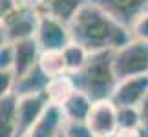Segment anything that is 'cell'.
I'll list each match as a JSON object with an SVG mask.
<instances>
[{
  "label": "cell",
  "instance_id": "6da1fadb",
  "mask_svg": "<svg viewBox=\"0 0 148 137\" xmlns=\"http://www.w3.org/2000/svg\"><path fill=\"white\" fill-rule=\"evenodd\" d=\"M71 40L84 46L90 53L115 51L132 40L128 27L113 20L102 9L88 2L70 22Z\"/></svg>",
  "mask_w": 148,
  "mask_h": 137
},
{
  "label": "cell",
  "instance_id": "7a4b0ae2",
  "mask_svg": "<svg viewBox=\"0 0 148 137\" xmlns=\"http://www.w3.org/2000/svg\"><path fill=\"white\" fill-rule=\"evenodd\" d=\"M71 77L75 81L77 90L86 93L93 102L110 101L119 84V79L113 70L112 51L92 53L86 66Z\"/></svg>",
  "mask_w": 148,
  "mask_h": 137
},
{
  "label": "cell",
  "instance_id": "3957f363",
  "mask_svg": "<svg viewBox=\"0 0 148 137\" xmlns=\"http://www.w3.org/2000/svg\"><path fill=\"white\" fill-rule=\"evenodd\" d=\"M113 70L119 81L130 77L148 75V44L141 40H130L119 49L112 51Z\"/></svg>",
  "mask_w": 148,
  "mask_h": 137
},
{
  "label": "cell",
  "instance_id": "277c9868",
  "mask_svg": "<svg viewBox=\"0 0 148 137\" xmlns=\"http://www.w3.org/2000/svg\"><path fill=\"white\" fill-rule=\"evenodd\" d=\"M38 20H40V11L37 9V5L18 0L4 16L2 26L8 33L9 42H18L26 38H35Z\"/></svg>",
  "mask_w": 148,
  "mask_h": 137
},
{
  "label": "cell",
  "instance_id": "5b68a950",
  "mask_svg": "<svg viewBox=\"0 0 148 137\" xmlns=\"http://www.w3.org/2000/svg\"><path fill=\"white\" fill-rule=\"evenodd\" d=\"M35 40L42 51H62L71 42L70 26L48 15H40Z\"/></svg>",
  "mask_w": 148,
  "mask_h": 137
},
{
  "label": "cell",
  "instance_id": "8992f818",
  "mask_svg": "<svg viewBox=\"0 0 148 137\" xmlns=\"http://www.w3.org/2000/svg\"><path fill=\"white\" fill-rule=\"evenodd\" d=\"M90 2L128 29L141 15L148 11V0H90Z\"/></svg>",
  "mask_w": 148,
  "mask_h": 137
},
{
  "label": "cell",
  "instance_id": "52a82bcc",
  "mask_svg": "<svg viewBox=\"0 0 148 137\" xmlns=\"http://www.w3.org/2000/svg\"><path fill=\"white\" fill-rule=\"evenodd\" d=\"M48 106L49 104L44 95L16 99V137H26L29 134Z\"/></svg>",
  "mask_w": 148,
  "mask_h": 137
},
{
  "label": "cell",
  "instance_id": "ba28073f",
  "mask_svg": "<svg viewBox=\"0 0 148 137\" xmlns=\"http://www.w3.org/2000/svg\"><path fill=\"white\" fill-rule=\"evenodd\" d=\"M86 124L90 126L95 137H113L119 132L117 106L112 101L93 102Z\"/></svg>",
  "mask_w": 148,
  "mask_h": 137
},
{
  "label": "cell",
  "instance_id": "9c48e42d",
  "mask_svg": "<svg viewBox=\"0 0 148 137\" xmlns=\"http://www.w3.org/2000/svg\"><path fill=\"white\" fill-rule=\"evenodd\" d=\"M148 97V75L143 77H130L119 81L115 91L112 95V102L117 108H137Z\"/></svg>",
  "mask_w": 148,
  "mask_h": 137
},
{
  "label": "cell",
  "instance_id": "30bf717a",
  "mask_svg": "<svg viewBox=\"0 0 148 137\" xmlns=\"http://www.w3.org/2000/svg\"><path fill=\"white\" fill-rule=\"evenodd\" d=\"M13 53H15V64H13V73L15 79L26 75L33 68L38 66V59H40V46L35 38H26V40L13 42Z\"/></svg>",
  "mask_w": 148,
  "mask_h": 137
},
{
  "label": "cell",
  "instance_id": "8fae6325",
  "mask_svg": "<svg viewBox=\"0 0 148 137\" xmlns=\"http://www.w3.org/2000/svg\"><path fill=\"white\" fill-rule=\"evenodd\" d=\"M88 2L90 0H38L37 9L40 11V15L53 16L70 26V22Z\"/></svg>",
  "mask_w": 148,
  "mask_h": 137
},
{
  "label": "cell",
  "instance_id": "7c38bea8",
  "mask_svg": "<svg viewBox=\"0 0 148 137\" xmlns=\"http://www.w3.org/2000/svg\"><path fill=\"white\" fill-rule=\"evenodd\" d=\"M77 91L75 81L71 75H60V77H53L48 81V86L44 90V97H46L48 104L55 106V108H62L68 102V99Z\"/></svg>",
  "mask_w": 148,
  "mask_h": 137
},
{
  "label": "cell",
  "instance_id": "4fadbf2b",
  "mask_svg": "<svg viewBox=\"0 0 148 137\" xmlns=\"http://www.w3.org/2000/svg\"><path fill=\"white\" fill-rule=\"evenodd\" d=\"M49 79L42 73L40 68H33L31 71H27L26 75L16 77L15 79V88H13V95L16 99L22 97H35V95H44V90L48 86Z\"/></svg>",
  "mask_w": 148,
  "mask_h": 137
},
{
  "label": "cell",
  "instance_id": "5bb4252c",
  "mask_svg": "<svg viewBox=\"0 0 148 137\" xmlns=\"http://www.w3.org/2000/svg\"><path fill=\"white\" fill-rule=\"evenodd\" d=\"M66 119L62 115L60 108L48 106L44 115L38 119V123L33 126V130L26 137H57L62 130H64Z\"/></svg>",
  "mask_w": 148,
  "mask_h": 137
},
{
  "label": "cell",
  "instance_id": "9a60e30c",
  "mask_svg": "<svg viewBox=\"0 0 148 137\" xmlns=\"http://www.w3.org/2000/svg\"><path fill=\"white\" fill-rule=\"evenodd\" d=\"M92 106H93V101L86 93L77 90L68 99L66 104L60 108V112L64 115L66 123H86L90 112H92Z\"/></svg>",
  "mask_w": 148,
  "mask_h": 137
},
{
  "label": "cell",
  "instance_id": "2e32d148",
  "mask_svg": "<svg viewBox=\"0 0 148 137\" xmlns=\"http://www.w3.org/2000/svg\"><path fill=\"white\" fill-rule=\"evenodd\" d=\"M0 137H16V97L0 101Z\"/></svg>",
  "mask_w": 148,
  "mask_h": 137
},
{
  "label": "cell",
  "instance_id": "e0dca14e",
  "mask_svg": "<svg viewBox=\"0 0 148 137\" xmlns=\"http://www.w3.org/2000/svg\"><path fill=\"white\" fill-rule=\"evenodd\" d=\"M62 55H64V62H66V70H68V75H75L86 66V62L90 59V51L84 48V46L77 44V42H70L62 49Z\"/></svg>",
  "mask_w": 148,
  "mask_h": 137
},
{
  "label": "cell",
  "instance_id": "ac0fdd59",
  "mask_svg": "<svg viewBox=\"0 0 148 137\" xmlns=\"http://www.w3.org/2000/svg\"><path fill=\"white\" fill-rule=\"evenodd\" d=\"M38 68L42 70V73L48 79L60 77L68 73L62 51H42L40 59H38Z\"/></svg>",
  "mask_w": 148,
  "mask_h": 137
},
{
  "label": "cell",
  "instance_id": "d6986e66",
  "mask_svg": "<svg viewBox=\"0 0 148 137\" xmlns=\"http://www.w3.org/2000/svg\"><path fill=\"white\" fill-rule=\"evenodd\" d=\"M117 123H119V130H137L139 128V112L137 108H117Z\"/></svg>",
  "mask_w": 148,
  "mask_h": 137
},
{
  "label": "cell",
  "instance_id": "ffe728a7",
  "mask_svg": "<svg viewBox=\"0 0 148 137\" xmlns=\"http://www.w3.org/2000/svg\"><path fill=\"white\" fill-rule=\"evenodd\" d=\"M130 33H132L134 40H141L148 44V11L134 22V26L130 27Z\"/></svg>",
  "mask_w": 148,
  "mask_h": 137
},
{
  "label": "cell",
  "instance_id": "44dd1931",
  "mask_svg": "<svg viewBox=\"0 0 148 137\" xmlns=\"http://www.w3.org/2000/svg\"><path fill=\"white\" fill-rule=\"evenodd\" d=\"M64 135L66 137H95L86 123H66Z\"/></svg>",
  "mask_w": 148,
  "mask_h": 137
},
{
  "label": "cell",
  "instance_id": "7402d4cb",
  "mask_svg": "<svg viewBox=\"0 0 148 137\" xmlns=\"http://www.w3.org/2000/svg\"><path fill=\"white\" fill-rule=\"evenodd\" d=\"M15 64V53H13V42L0 48V71H13Z\"/></svg>",
  "mask_w": 148,
  "mask_h": 137
},
{
  "label": "cell",
  "instance_id": "603a6c76",
  "mask_svg": "<svg viewBox=\"0 0 148 137\" xmlns=\"http://www.w3.org/2000/svg\"><path fill=\"white\" fill-rule=\"evenodd\" d=\"M13 88H15V73L0 71V101L13 95Z\"/></svg>",
  "mask_w": 148,
  "mask_h": 137
},
{
  "label": "cell",
  "instance_id": "cb8c5ba5",
  "mask_svg": "<svg viewBox=\"0 0 148 137\" xmlns=\"http://www.w3.org/2000/svg\"><path fill=\"white\" fill-rule=\"evenodd\" d=\"M16 2H18V0H15V2H0V22L4 20V16L9 13V9L13 8Z\"/></svg>",
  "mask_w": 148,
  "mask_h": 137
},
{
  "label": "cell",
  "instance_id": "d4e9b609",
  "mask_svg": "<svg viewBox=\"0 0 148 137\" xmlns=\"http://www.w3.org/2000/svg\"><path fill=\"white\" fill-rule=\"evenodd\" d=\"M113 137H141V134H139V128L137 130H119Z\"/></svg>",
  "mask_w": 148,
  "mask_h": 137
},
{
  "label": "cell",
  "instance_id": "484cf974",
  "mask_svg": "<svg viewBox=\"0 0 148 137\" xmlns=\"http://www.w3.org/2000/svg\"><path fill=\"white\" fill-rule=\"evenodd\" d=\"M5 44H9V38H8V33H5L2 22H0V48H2V46H5Z\"/></svg>",
  "mask_w": 148,
  "mask_h": 137
},
{
  "label": "cell",
  "instance_id": "4316f807",
  "mask_svg": "<svg viewBox=\"0 0 148 137\" xmlns=\"http://www.w3.org/2000/svg\"><path fill=\"white\" fill-rule=\"evenodd\" d=\"M20 2H26V4H33V5H37V4H38V0H20Z\"/></svg>",
  "mask_w": 148,
  "mask_h": 137
},
{
  "label": "cell",
  "instance_id": "83f0119b",
  "mask_svg": "<svg viewBox=\"0 0 148 137\" xmlns=\"http://www.w3.org/2000/svg\"><path fill=\"white\" fill-rule=\"evenodd\" d=\"M57 137H66V135H64V130H62V132H60L59 135H57Z\"/></svg>",
  "mask_w": 148,
  "mask_h": 137
},
{
  "label": "cell",
  "instance_id": "f1b7e54d",
  "mask_svg": "<svg viewBox=\"0 0 148 137\" xmlns=\"http://www.w3.org/2000/svg\"><path fill=\"white\" fill-rule=\"evenodd\" d=\"M0 2H15V0H0Z\"/></svg>",
  "mask_w": 148,
  "mask_h": 137
}]
</instances>
